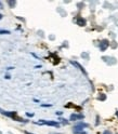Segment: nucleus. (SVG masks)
I'll return each mask as SVG.
<instances>
[{
  "mask_svg": "<svg viewBox=\"0 0 118 134\" xmlns=\"http://www.w3.org/2000/svg\"><path fill=\"white\" fill-rule=\"evenodd\" d=\"M61 121H62V122L64 123V124H68V121L66 120V119H60Z\"/></svg>",
  "mask_w": 118,
  "mask_h": 134,
  "instance_id": "obj_11",
  "label": "nucleus"
},
{
  "mask_svg": "<svg viewBox=\"0 0 118 134\" xmlns=\"http://www.w3.org/2000/svg\"><path fill=\"white\" fill-rule=\"evenodd\" d=\"M26 115H27L28 117H32V116H34V113H29V112H27Z\"/></svg>",
  "mask_w": 118,
  "mask_h": 134,
  "instance_id": "obj_14",
  "label": "nucleus"
},
{
  "mask_svg": "<svg viewBox=\"0 0 118 134\" xmlns=\"http://www.w3.org/2000/svg\"><path fill=\"white\" fill-rule=\"evenodd\" d=\"M108 46H109V41L106 40V39H104V40H102V41L100 42V50L101 51H105Z\"/></svg>",
  "mask_w": 118,
  "mask_h": 134,
  "instance_id": "obj_5",
  "label": "nucleus"
},
{
  "mask_svg": "<svg viewBox=\"0 0 118 134\" xmlns=\"http://www.w3.org/2000/svg\"><path fill=\"white\" fill-rule=\"evenodd\" d=\"M8 5H9V7L10 8H12V9H13V8H15V6H16V1H12V0H10V1H8Z\"/></svg>",
  "mask_w": 118,
  "mask_h": 134,
  "instance_id": "obj_7",
  "label": "nucleus"
},
{
  "mask_svg": "<svg viewBox=\"0 0 118 134\" xmlns=\"http://www.w3.org/2000/svg\"><path fill=\"white\" fill-rule=\"evenodd\" d=\"M103 134H112V132H111V131H108V130H106V131H104Z\"/></svg>",
  "mask_w": 118,
  "mask_h": 134,
  "instance_id": "obj_12",
  "label": "nucleus"
},
{
  "mask_svg": "<svg viewBox=\"0 0 118 134\" xmlns=\"http://www.w3.org/2000/svg\"><path fill=\"white\" fill-rule=\"evenodd\" d=\"M81 56H82L83 59H86V60H89V54L87 53V52H83V53H81Z\"/></svg>",
  "mask_w": 118,
  "mask_h": 134,
  "instance_id": "obj_10",
  "label": "nucleus"
},
{
  "mask_svg": "<svg viewBox=\"0 0 118 134\" xmlns=\"http://www.w3.org/2000/svg\"><path fill=\"white\" fill-rule=\"evenodd\" d=\"M85 118V116L83 115H81V113H72L71 117H70V120L71 121H76V120H80V119H83Z\"/></svg>",
  "mask_w": 118,
  "mask_h": 134,
  "instance_id": "obj_4",
  "label": "nucleus"
},
{
  "mask_svg": "<svg viewBox=\"0 0 118 134\" xmlns=\"http://www.w3.org/2000/svg\"><path fill=\"white\" fill-rule=\"evenodd\" d=\"M102 60L104 62H106L108 65H115L117 63V60L115 58H111V56H103Z\"/></svg>",
  "mask_w": 118,
  "mask_h": 134,
  "instance_id": "obj_2",
  "label": "nucleus"
},
{
  "mask_svg": "<svg viewBox=\"0 0 118 134\" xmlns=\"http://www.w3.org/2000/svg\"><path fill=\"white\" fill-rule=\"evenodd\" d=\"M95 124H96V125L99 124V116H96V122H95Z\"/></svg>",
  "mask_w": 118,
  "mask_h": 134,
  "instance_id": "obj_15",
  "label": "nucleus"
},
{
  "mask_svg": "<svg viewBox=\"0 0 118 134\" xmlns=\"http://www.w3.org/2000/svg\"><path fill=\"white\" fill-rule=\"evenodd\" d=\"M56 115H62V111H56Z\"/></svg>",
  "mask_w": 118,
  "mask_h": 134,
  "instance_id": "obj_17",
  "label": "nucleus"
},
{
  "mask_svg": "<svg viewBox=\"0 0 118 134\" xmlns=\"http://www.w3.org/2000/svg\"><path fill=\"white\" fill-rule=\"evenodd\" d=\"M76 23H77V25H79V26H81V27L86 26V24H87L86 20H85V18H82V17H81V16H78V17H77V20H76Z\"/></svg>",
  "mask_w": 118,
  "mask_h": 134,
  "instance_id": "obj_6",
  "label": "nucleus"
},
{
  "mask_svg": "<svg viewBox=\"0 0 118 134\" xmlns=\"http://www.w3.org/2000/svg\"><path fill=\"white\" fill-rule=\"evenodd\" d=\"M81 7H83V3H78V9H81Z\"/></svg>",
  "mask_w": 118,
  "mask_h": 134,
  "instance_id": "obj_13",
  "label": "nucleus"
},
{
  "mask_svg": "<svg viewBox=\"0 0 118 134\" xmlns=\"http://www.w3.org/2000/svg\"><path fill=\"white\" fill-rule=\"evenodd\" d=\"M37 124H47V125H51V127H55V128H59L60 127V123L56 122V121H47V120H39Z\"/></svg>",
  "mask_w": 118,
  "mask_h": 134,
  "instance_id": "obj_1",
  "label": "nucleus"
},
{
  "mask_svg": "<svg viewBox=\"0 0 118 134\" xmlns=\"http://www.w3.org/2000/svg\"><path fill=\"white\" fill-rule=\"evenodd\" d=\"M25 134H34V133H30V132H25Z\"/></svg>",
  "mask_w": 118,
  "mask_h": 134,
  "instance_id": "obj_20",
  "label": "nucleus"
},
{
  "mask_svg": "<svg viewBox=\"0 0 118 134\" xmlns=\"http://www.w3.org/2000/svg\"><path fill=\"white\" fill-rule=\"evenodd\" d=\"M2 16H3L2 14H0V20H1V18H2Z\"/></svg>",
  "mask_w": 118,
  "mask_h": 134,
  "instance_id": "obj_21",
  "label": "nucleus"
},
{
  "mask_svg": "<svg viewBox=\"0 0 118 134\" xmlns=\"http://www.w3.org/2000/svg\"><path fill=\"white\" fill-rule=\"evenodd\" d=\"M71 64H72V65H74L75 67H77V68H78V69H79L80 71H82V74H83L85 76H88V74H87L86 69H85V68H83L82 66H81V65H80L78 62H75V61H71Z\"/></svg>",
  "mask_w": 118,
  "mask_h": 134,
  "instance_id": "obj_3",
  "label": "nucleus"
},
{
  "mask_svg": "<svg viewBox=\"0 0 118 134\" xmlns=\"http://www.w3.org/2000/svg\"><path fill=\"white\" fill-rule=\"evenodd\" d=\"M0 134H2V133H1V131H0Z\"/></svg>",
  "mask_w": 118,
  "mask_h": 134,
  "instance_id": "obj_23",
  "label": "nucleus"
},
{
  "mask_svg": "<svg viewBox=\"0 0 118 134\" xmlns=\"http://www.w3.org/2000/svg\"><path fill=\"white\" fill-rule=\"evenodd\" d=\"M10 31L9 30H5V29H0V35H9Z\"/></svg>",
  "mask_w": 118,
  "mask_h": 134,
  "instance_id": "obj_8",
  "label": "nucleus"
},
{
  "mask_svg": "<svg viewBox=\"0 0 118 134\" xmlns=\"http://www.w3.org/2000/svg\"><path fill=\"white\" fill-rule=\"evenodd\" d=\"M50 39H51V40H52V39H54V36H53V35H51V36H50Z\"/></svg>",
  "mask_w": 118,
  "mask_h": 134,
  "instance_id": "obj_18",
  "label": "nucleus"
},
{
  "mask_svg": "<svg viewBox=\"0 0 118 134\" xmlns=\"http://www.w3.org/2000/svg\"><path fill=\"white\" fill-rule=\"evenodd\" d=\"M116 116L118 117V110H116Z\"/></svg>",
  "mask_w": 118,
  "mask_h": 134,
  "instance_id": "obj_22",
  "label": "nucleus"
},
{
  "mask_svg": "<svg viewBox=\"0 0 118 134\" xmlns=\"http://www.w3.org/2000/svg\"><path fill=\"white\" fill-rule=\"evenodd\" d=\"M0 9H2V2H0Z\"/></svg>",
  "mask_w": 118,
  "mask_h": 134,
  "instance_id": "obj_19",
  "label": "nucleus"
},
{
  "mask_svg": "<svg viewBox=\"0 0 118 134\" xmlns=\"http://www.w3.org/2000/svg\"><path fill=\"white\" fill-rule=\"evenodd\" d=\"M99 100L100 101H105V100H106V95L103 94V93H102V94H100L99 95Z\"/></svg>",
  "mask_w": 118,
  "mask_h": 134,
  "instance_id": "obj_9",
  "label": "nucleus"
},
{
  "mask_svg": "<svg viewBox=\"0 0 118 134\" xmlns=\"http://www.w3.org/2000/svg\"><path fill=\"white\" fill-rule=\"evenodd\" d=\"M116 47H117L116 43H112V48H116Z\"/></svg>",
  "mask_w": 118,
  "mask_h": 134,
  "instance_id": "obj_16",
  "label": "nucleus"
}]
</instances>
